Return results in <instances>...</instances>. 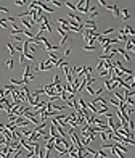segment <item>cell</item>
Returning <instances> with one entry per match:
<instances>
[{
	"instance_id": "6da1fadb",
	"label": "cell",
	"mask_w": 135,
	"mask_h": 158,
	"mask_svg": "<svg viewBox=\"0 0 135 158\" xmlns=\"http://www.w3.org/2000/svg\"><path fill=\"white\" fill-rule=\"evenodd\" d=\"M35 5H37L40 10L47 11V13H53V11H55V8H53V7H48L45 2H40V0H35Z\"/></svg>"
},
{
	"instance_id": "7a4b0ae2",
	"label": "cell",
	"mask_w": 135,
	"mask_h": 158,
	"mask_svg": "<svg viewBox=\"0 0 135 158\" xmlns=\"http://www.w3.org/2000/svg\"><path fill=\"white\" fill-rule=\"evenodd\" d=\"M21 23H23L24 29H27V31H32V26H34V24L31 23L29 20H26V18H21Z\"/></svg>"
},
{
	"instance_id": "3957f363",
	"label": "cell",
	"mask_w": 135,
	"mask_h": 158,
	"mask_svg": "<svg viewBox=\"0 0 135 158\" xmlns=\"http://www.w3.org/2000/svg\"><path fill=\"white\" fill-rule=\"evenodd\" d=\"M113 15H114V18H121V10H119V7L118 5H113Z\"/></svg>"
},
{
	"instance_id": "277c9868",
	"label": "cell",
	"mask_w": 135,
	"mask_h": 158,
	"mask_svg": "<svg viewBox=\"0 0 135 158\" xmlns=\"http://www.w3.org/2000/svg\"><path fill=\"white\" fill-rule=\"evenodd\" d=\"M64 5L68 8H69L72 13H74V11H77V7H76V3H72V2H64Z\"/></svg>"
},
{
	"instance_id": "5b68a950",
	"label": "cell",
	"mask_w": 135,
	"mask_h": 158,
	"mask_svg": "<svg viewBox=\"0 0 135 158\" xmlns=\"http://www.w3.org/2000/svg\"><path fill=\"white\" fill-rule=\"evenodd\" d=\"M118 53H122V57H124L127 62H130V55H127V52H126V48H118Z\"/></svg>"
},
{
	"instance_id": "8992f818",
	"label": "cell",
	"mask_w": 135,
	"mask_h": 158,
	"mask_svg": "<svg viewBox=\"0 0 135 158\" xmlns=\"http://www.w3.org/2000/svg\"><path fill=\"white\" fill-rule=\"evenodd\" d=\"M82 50H85V52H95L97 50V45H84Z\"/></svg>"
},
{
	"instance_id": "52a82bcc",
	"label": "cell",
	"mask_w": 135,
	"mask_h": 158,
	"mask_svg": "<svg viewBox=\"0 0 135 158\" xmlns=\"http://www.w3.org/2000/svg\"><path fill=\"white\" fill-rule=\"evenodd\" d=\"M121 18H124V20H129V18H130V13H129L127 8H124V10L121 11Z\"/></svg>"
},
{
	"instance_id": "ba28073f",
	"label": "cell",
	"mask_w": 135,
	"mask_h": 158,
	"mask_svg": "<svg viewBox=\"0 0 135 158\" xmlns=\"http://www.w3.org/2000/svg\"><path fill=\"white\" fill-rule=\"evenodd\" d=\"M7 48H8V52H10V55H11V58H13V55L16 53V48L11 45V44H7Z\"/></svg>"
},
{
	"instance_id": "9c48e42d",
	"label": "cell",
	"mask_w": 135,
	"mask_h": 158,
	"mask_svg": "<svg viewBox=\"0 0 135 158\" xmlns=\"http://www.w3.org/2000/svg\"><path fill=\"white\" fill-rule=\"evenodd\" d=\"M98 134H100V139H101V141H103V142H108V141H109V139H108V134H106V132H105V131H101V132H98Z\"/></svg>"
},
{
	"instance_id": "30bf717a",
	"label": "cell",
	"mask_w": 135,
	"mask_h": 158,
	"mask_svg": "<svg viewBox=\"0 0 135 158\" xmlns=\"http://www.w3.org/2000/svg\"><path fill=\"white\" fill-rule=\"evenodd\" d=\"M5 66H7L8 69H13V66H15V62H13V58L7 60V63H5Z\"/></svg>"
},
{
	"instance_id": "8fae6325",
	"label": "cell",
	"mask_w": 135,
	"mask_h": 158,
	"mask_svg": "<svg viewBox=\"0 0 135 158\" xmlns=\"http://www.w3.org/2000/svg\"><path fill=\"white\" fill-rule=\"evenodd\" d=\"M84 3H85V0L77 2V5H76V7H77V11H82V13H84Z\"/></svg>"
},
{
	"instance_id": "7c38bea8",
	"label": "cell",
	"mask_w": 135,
	"mask_h": 158,
	"mask_svg": "<svg viewBox=\"0 0 135 158\" xmlns=\"http://www.w3.org/2000/svg\"><path fill=\"white\" fill-rule=\"evenodd\" d=\"M85 90L89 92V95H97V90L92 87V86H87V87H85Z\"/></svg>"
},
{
	"instance_id": "4fadbf2b",
	"label": "cell",
	"mask_w": 135,
	"mask_h": 158,
	"mask_svg": "<svg viewBox=\"0 0 135 158\" xmlns=\"http://www.w3.org/2000/svg\"><path fill=\"white\" fill-rule=\"evenodd\" d=\"M68 39H69V32H68V34H64L63 37H61V42H60V47H61V45H64L66 42H68Z\"/></svg>"
},
{
	"instance_id": "5bb4252c",
	"label": "cell",
	"mask_w": 135,
	"mask_h": 158,
	"mask_svg": "<svg viewBox=\"0 0 135 158\" xmlns=\"http://www.w3.org/2000/svg\"><path fill=\"white\" fill-rule=\"evenodd\" d=\"M52 84L55 87L56 86H60V74H55V77H53V81H52Z\"/></svg>"
},
{
	"instance_id": "9a60e30c",
	"label": "cell",
	"mask_w": 135,
	"mask_h": 158,
	"mask_svg": "<svg viewBox=\"0 0 135 158\" xmlns=\"http://www.w3.org/2000/svg\"><path fill=\"white\" fill-rule=\"evenodd\" d=\"M108 103H111V105H114V107H119L122 102H119L118 99H109V102H108Z\"/></svg>"
},
{
	"instance_id": "2e32d148",
	"label": "cell",
	"mask_w": 135,
	"mask_h": 158,
	"mask_svg": "<svg viewBox=\"0 0 135 158\" xmlns=\"http://www.w3.org/2000/svg\"><path fill=\"white\" fill-rule=\"evenodd\" d=\"M50 3H53V7H55V8H61V7H63V5H64V3H61V2H58V0H52Z\"/></svg>"
},
{
	"instance_id": "e0dca14e",
	"label": "cell",
	"mask_w": 135,
	"mask_h": 158,
	"mask_svg": "<svg viewBox=\"0 0 135 158\" xmlns=\"http://www.w3.org/2000/svg\"><path fill=\"white\" fill-rule=\"evenodd\" d=\"M97 69H98V71L105 69V62H103V60H100V62H98V65H97Z\"/></svg>"
},
{
	"instance_id": "ac0fdd59",
	"label": "cell",
	"mask_w": 135,
	"mask_h": 158,
	"mask_svg": "<svg viewBox=\"0 0 135 158\" xmlns=\"http://www.w3.org/2000/svg\"><path fill=\"white\" fill-rule=\"evenodd\" d=\"M16 7H23V5H26V3H29V2H26V0H16V2H13Z\"/></svg>"
},
{
	"instance_id": "d6986e66",
	"label": "cell",
	"mask_w": 135,
	"mask_h": 158,
	"mask_svg": "<svg viewBox=\"0 0 135 158\" xmlns=\"http://www.w3.org/2000/svg\"><path fill=\"white\" fill-rule=\"evenodd\" d=\"M11 37H13V40H15V42H21V44H23V42H24V39H23V36H11Z\"/></svg>"
},
{
	"instance_id": "ffe728a7",
	"label": "cell",
	"mask_w": 135,
	"mask_h": 158,
	"mask_svg": "<svg viewBox=\"0 0 135 158\" xmlns=\"http://www.w3.org/2000/svg\"><path fill=\"white\" fill-rule=\"evenodd\" d=\"M113 31H114V29H113V28H108V29H105V31H103V32H101V36H103V37H105V36H108L109 32H113Z\"/></svg>"
},
{
	"instance_id": "44dd1931",
	"label": "cell",
	"mask_w": 135,
	"mask_h": 158,
	"mask_svg": "<svg viewBox=\"0 0 135 158\" xmlns=\"http://www.w3.org/2000/svg\"><path fill=\"white\" fill-rule=\"evenodd\" d=\"M45 152H47L45 148H40V150H39V155H37V156H39V158H45Z\"/></svg>"
},
{
	"instance_id": "7402d4cb",
	"label": "cell",
	"mask_w": 135,
	"mask_h": 158,
	"mask_svg": "<svg viewBox=\"0 0 135 158\" xmlns=\"http://www.w3.org/2000/svg\"><path fill=\"white\" fill-rule=\"evenodd\" d=\"M105 76H109L108 69H101V71H100V77H105Z\"/></svg>"
},
{
	"instance_id": "603a6c76",
	"label": "cell",
	"mask_w": 135,
	"mask_h": 158,
	"mask_svg": "<svg viewBox=\"0 0 135 158\" xmlns=\"http://www.w3.org/2000/svg\"><path fill=\"white\" fill-rule=\"evenodd\" d=\"M71 52H72L71 48H66V52H64V57H69V55H71Z\"/></svg>"
},
{
	"instance_id": "cb8c5ba5",
	"label": "cell",
	"mask_w": 135,
	"mask_h": 158,
	"mask_svg": "<svg viewBox=\"0 0 135 158\" xmlns=\"http://www.w3.org/2000/svg\"><path fill=\"white\" fill-rule=\"evenodd\" d=\"M15 48H16V52H21L23 53V45H16Z\"/></svg>"
},
{
	"instance_id": "d4e9b609",
	"label": "cell",
	"mask_w": 135,
	"mask_h": 158,
	"mask_svg": "<svg viewBox=\"0 0 135 158\" xmlns=\"http://www.w3.org/2000/svg\"><path fill=\"white\" fill-rule=\"evenodd\" d=\"M2 29H3V28H2V26H0V31H2Z\"/></svg>"
}]
</instances>
